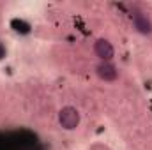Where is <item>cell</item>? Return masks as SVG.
<instances>
[{"mask_svg": "<svg viewBox=\"0 0 152 150\" xmlns=\"http://www.w3.org/2000/svg\"><path fill=\"white\" fill-rule=\"evenodd\" d=\"M80 111L76 110L75 106H64L58 111V124L66 129V131H75L76 127L80 125Z\"/></svg>", "mask_w": 152, "mask_h": 150, "instance_id": "1", "label": "cell"}, {"mask_svg": "<svg viewBox=\"0 0 152 150\" xmlns=\"http://www.w3.org/2000/svg\"><path fill=\"white\" fill-rule=\"evenodd\" d=\"M94 53L101 62H112L115 57V48L108 39H97L94 42Z\"/></svg>", "mask_w": 152, "mask_h": 150, "instance_id": "2", "label": "cell"}, {"mask_svg": "<svg viewBox=\"0 0 152 150\" xmlns=\"http://www.w3.org/2000/svg\"><path fill=\"white\" fill-rule=\"evenodd\" d=\"M131 21H133V27L136 28L138 34L142 36H151L152 34V20L142 11H136L131 14Z\"/></svg>", "mask_w": 152, "mask_h": 150, "instance_id": "3", "label": "cell"}, {"mask_svg": "<svg viewBox=\"0 0 152 150\" xmlns=\"http://www.w3.org/2000/svg\"><path fill=\"white\" fill-rule=\"evenodd\" d=\"M96 74L99 76L103 81L112 83V81H117L118 79V69L115 67L112 62H99L96 66Z\"/></svg>", "mask_w": 152, "mask_h": 150, "instance_id": "4", "label": "cell"}]
</instances>
